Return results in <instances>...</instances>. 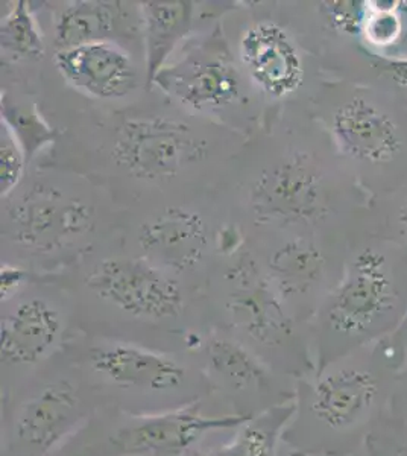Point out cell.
Returning <instances> with one entry per match:
<instances>
[{
    "label": "cell",
    "mask_w": 407,
    "mask_h": 456,
    "mask_svg": "<svg viewBox=\"0 0 407 456\" xmlns=\"http://www.w3.org/2000/svg\"><path fill=\"white\" fill-rule=\"evenodd\" d=\"M191 354L212 387L213 400L228 414L251 420L295 400L298 380L277 373L219 329L199 335Z\"/></svg>",
    "instance_id": "obj_6"
},
{
    "label": "cell",
    "mask_w": 407,
    "mask_h": 456,
    "mask_svg": "<svg viewBox=\"0 0 407 456\" xmlns=\"http://www.w3.org/2000/svg\"><path fill=\"white\" fill-rule=\"evenodd\" d=\"M295 403L281 404L245 421L238 429L198 456H279Z\"/></svg>",
    "instance_id": "obj_20"
},
{
    "label": "cell",
    "mask_w": 407,
    "mask_h": 456,
    "mask_svg": "<svg viewBox=\"0 0 407 456\" xmlns=\"http://www.w3.org/2000/svg\"><path fill=\"white\" fill-rule=\"evenodd\" d=\"M331 130L340 150L371 163H389L402 151L397 125L385 111L356 96L336 110Z\"/></svg>",
    "instance_id": "obj_17"
},
{
    "label": "cell",
    "mask_w": 407,
    "mask_h": 456,
    "mask_svg": "<svg viewBox=\"0 0 407 456\" xmlns=\"http://www.w3.org/2000/svg\"><path fill=\"white\" fill-rule=\"evenodd\" d=\"M11 238L25 248L51 253L88 233L94 208L57 187L34 184L6 210Z\"/></svg>",
    "instance_id": "obj_11"
},
{
    "label": "cell",
    "mask_w": 407,
    "mask_h": 456,
    "mask_svg": "<svg viewBox=\"0 0 407 456\" xmlns=\"http://www.w3.org/2000/svg\"><path fill=\"white\" fill-rule=\"evenodd\" d=\"M230 289L224 300L227 332L247 346L271 369L288 378H307L316 371L314 359L298 347L295 322L268 275L256 262H242L227 273Z\"/></svg>",
    "instance_id": "obj_5"
},
{
    "label": "cell",
    "mask_w": 407,
    "mask_h": 456,
    "mask_svg": "<svg viewBox=\"0 0 407 456\" xmlns=\"http://www.w3.org/2000/svg\"><path fill=\"white\" fill-rule=\"evenodd\" d=\"M208 145L191 126L167 118H137L119 125L111 159L143 182L172 180L187 167L201 163Z\"/></svg>",
    "instance_id": "obj_9"
},
{
    "label": "cell",
    "mask_w": 407,
    "mask_h": 456,
    "mask_svg": "<svg viewBox=\"0 0 407 456\" xmlns=\"http://www.w3.org/2000/svg\"><path fill=\"white\" fill-rule=\"evenodd\" d=\"M139 5L146 53V86H152L176 45L191 31L193 4L183 0H151Z\"/></svg>",
    "instance_id": "obj_18"
},
{
    "label": "cell",
    "mask_w": 407,
    "mask_h": 456,
    "mask_svg": "<svg viewBox=\"0 0 407 456\" xmlns=\"http://www.w3.org/2000/svg\"><path fill=\"white\" fill-rule=\"evenodd\" d=\"M376 68L382 69V72L387 73L402 87H407V58H379Z\"/></svg>",
    "instance_id": "obj_30"
},
{
    "label": "cell",
    "mask_w": 407,
    "mask_h": 456,
    "mask_svg": "<svg viewBox=\"0 0 407 456\" xmlns=\"http://www.w3.org/2000/svg\"><path fill=\"white\" fill-rule=\"evenodd\" d=\"M365 446L374 456H407V426L400 423V429L392 432L377 425Z\"/></svg>",
    "instance_id": "obj_27"
},
{
    "label": "cell",
    "mask_w": 407,
    "mask_h": 456,
    "mask_svg": "<svg viewBox=\"0 0 407 456\" xmlns=\"http://www.w3.org/2000/svg\"><path fill=\"white\" fill-rule=\"evenodd\" d=\"M2 53L12 60H37L45 53L40 27L31 14L29 4L17 0L0 25Z\"/></svg>",
    "instance_id": "obj_22"
},
{
    "label": "cell",
    "mask_w": 407,
    "mask_h": 456,
    "mask_svg": "<svg viewBox=\"0 0 407 456\" xmlns=\"http://www.w3.org/2000/svg\"><path fill=\"white\" fill-rule=\"evenodd\" d=\"M239 53L254 83L273 98L292 94L303 84L305 69L298 49L273 21L249 28L240 38Z\"/></svg>",
    "instance_id": "obj_15"
},
{
    "label": "cell",
    "mask_w": 407,
    "mask_h": 456,
    "mask_svg": "<svg viewBox=\"0 0 407 456\" xmlns=\"http://www.w3.org/2000/svg\"><path fill=\"white\" fill-rule=\"evenodd\" d=\"M321 11L331 27L348 36L363 32L370 14V2L363 0H327L321 2Z\"/></svg>",
    "instance_id": "obj_26"
},
{
    "label": "cell",
    "mask_w": 407,
    "mask_h": 456,
    "mask_svg": "<svg viewBox=\"0 0 407 456\" xmlns=\"http://www.w3.org/2000/svg\"><path fill=\"white\" fill-rule=\"evenodd\" d=\"M245 421L215 400L150 415L102 406L52 456H198L208 449L206 443L230 436Z\"/></svg>",
    "instance_id": "obj_4"
},
{
    "label": "cell",
    "mask_w": 407,
    "mask_h": 456,
    "mask_svg": "<svg viewBox=\"0 0 407 456\" xmlns=\"http://www.w3.org/2000/svg\"><path fill=\"white\" fill-rule=\"evenodd\" d=\"M249 206L257 223L288 227L312 224L327 215L324 178L309 156L295 154L262 172Z\"/></svg>",
    "instance_id": "obj_12"
},
{
    "label": "cell",
    "mask_w": 407,
    "mask_h": 456,
    "mask_svg": "<svg viewBox=\"0 0 407 456\" xmlns=\"http://www.w3.org/2000/svg\"><path fill=\"white\" fill-rule=\"evenodd\" d=\"M66 352L103 406L131 414H165L213 399L212 387L191 353L109 338Z\"/></svg>",
    "instance_id": "obj_2"
},
{
    "label": "cell",
    "mask_w": 407,
    "mask_h": 456,
    "mask_svg": "<svg viewBox=\"0 0 407 456\" xmlns=\"http://www.w3.org/2000/svg\"><path fill=\"white\" fill-rule=\"evenodd\" d=\"M324 259L320 249L305 240H295L273 253L268 277L286 303L305 294L320 281Z\"/></svg>",
    "instance_id": "obj_21"
},
{
    "label": "cell",
    "mask_w": 407,
    "mask_h": 456,
    "mask_svg": "<svg viewBox=\"0 0 407 456\" xmlns=\"http://www.w3.org/2000/svg\"><path fill=\"white\" fill-rule=\"evenodd\" d=\"M398 376L344 356L299 379L284 446L305 455H354L380 423Z\"/></svg>",
    "instance_id": "obj_1"
},
{
    "label": "cell",
    "mask_w": 407,
    "mask_h": 456,
    "mask_svg": "<svg viewBox=\"0 0 407 456\" xmlns=\"http://www.w3.org/2000/svg\"><path fill=\"white\" fill-rule=\"evenodd\" d=\"M85 286L107 306L137 322H174L186 314L180 281L143 257L102 260L87 275Z\"/></svg>",
    "instance_id": "obj_7"
},
{
    "label": "cell",
    "mask_w": 407,
    "mask_h": 456,
    "mask_svg": "<svg viewBox=\"0 0 407 456\" xmlns=\"http://www.w3.org/2000/svg\"><path fill=\"white\" fill-rule=\"evenodd\" d=\"M289 456H313V455H305V453H301V452H292Z\"/></svg>",
    "instance_id": "obj_32"
},
{
    "label": "cell",
    "mask_w": 407,
    "mask_h": 456,
    "mask_svg": "<svg viewBox=\"0 0 407 456\" xmlns=\"http://www.w3.org/2000/svg\"><path fill=\"white\" fill-rule=\"evenodd\" d=\"M2 122L16 135L26 159L53 139V131L45 124L36 109L2 104Z\"/></svg>",
    "instance_id": "obj_23"
},
{
    "label": "cell",
    "mask_w": 407,
    "mask_h": 456,
    "mask_svg": "<svg viewBox=\"0 0 407 456\" xmlns=\"http://www.w3.org/2000/svg\"><path fill=\"white\" fill-rule=\"evenodd\" d=\"M397 303V288L387 271L385 256L374 249H363L324 314L327 333L344 341L342 358L348 353V342L361 341L376 332L395 312Z\"/></svg>",
    "instance_id": "obj_10"
},
{
    "label": "cell",
    "mask_w": 407,
    "mask_h": 456,
    "mask_svg": "<svg viewBox=\"0 0 407 456\" xmlns=\"http://www.w3.org/2000/svg\"><path fill=\"white\" fill-rule=\"evenodd\" d=\"M124 5L122 2L81 0L66 6L55 20L57 51L88 43H113L114 37L124 32Z\"/></svg>",
    "instance_id": "obj_19"
},
{
    "label": "cell",
    "mask_w": 407,
    "mask_h": 456,
    "mask_svg": "<svg viewBox=\"0 0 407 456\" xmlns=\"http://www.w3.org/2000/svg\"><path fill=\"white\" fill-rule=\"evenodd\" d=\"M389 408L402 415L403 419H400L403 420L402 425L407 426V371H403L394 385L391 399H389Z\"/></svg>",
    "instance_id": "obj_29"
},
{
    "label": "cell",
    "mask_w": 407,
    "mask_h": 456,
    "mask_svg": "<svg viewBox=\"0 0 407 456\" xmlns=\"http://www.w3.org/2000/svg\"><path fill=\"white\" fill-rule=\"evenodd\" d=\"M402 2H392L389 6H383L380 2H370V14L366 19V40L374 46H391L397 42L403 31V21L397 14Z\"/></svg>",
    "instance_id": "obj_24"
},
{
    "label": "cell",
    "mask_w": 407,
    "mask_h": 456,
    "mask_svg": "<svg viewBox=\"0 0 407 456\" xmlns=\"http://www.w3.org/2000/svg\"><path fill=\"white\" fill-rule=\"evenodd\" d=\"M68 322L45 297L16 301L0 322V395L14 393L66 348Z\"/></svg>",
    "instance_id": "obj_8"
},
{
    "label": "cell",
    "mask_w": 407,
    "mask_h": 456,
    "mask_svg": "<svg viewBox=\"0 0 407 456\" xmlns=\"http://www.w3.org/2000/svg\"><path fill=\"white\" fill-rule=\"evenodd\" d=\"M102 400L66 348L25 384L2 397V456H52Z\"/></svg>",
    "instance_id": "obj_3"
},
{
    "label": "cell",
    "mask_w": 407,
    "mask_h": 456,
    "mask_svg": "<svg viewBox=\"0 0 407 456\" xmlns=\"http://www.w3.org/2000/svg\"><path fill=\"white\" fill-rule=\"evenodd\" d=\"M143 259L167 273L181 274L201 262L208 245L206 221L183 208H169L140 227Z\"/></svg>",
    "instance_id": "obj_16"
},
{
    "label": "cell",
    "mask_w": 407,
    "mask_h": 456,
    "mask_svg": "<svg viewBox=\"0 0 407 456\" xmlns=\"http://www.w3.org/2000/svg\"><path fill=\"white\" fill-rule=\"evenodd\" d=\"M398 224H400V227H402L403 234H406L407 236V201L404 202L402 208H400V213H398Z\"/></svg>",
    "instance_id": "obj_31"
},
{
    "label": "cell",
    "mask_w": 407,
    "mask_h": 456,
    "mask_svg": "<svg viewBox=\"0 0 407 456\" xmlns=\"http://www.w3.org/2000/svg\"><path fill=\"white\" fill-rule=\"evenodd\" d=\"M55 66L70 86L94 98H124L137 86L134 64L116 43H88L57 51Z\"/></svg>",
    "instance_id": "obj_14"
},
{
    "label": "cell",
    "mask_w": 407,
    "mask_h": 456,
    "mask_svg": "<svg viewBox=\"0 0 407 456\" xmlns=\"http://www.w3.org/2000/svg\"><path fill=\"white\" fill-rule=\"evenodd\" d=\"M154 84L170 98L198 111L227 107L240 96V75L225 46L202 47L189 53L166 66Z\"/></svg>",
    "instance_id": "obj_13"
},
{
    "label": "cell",
    "mask_w": 407,
    "mask_h": 456,
    "mask_svg": "<svg viewBox=\"0 0 407 456\" xmlns=\"http://www.w3.org/2000/svg\"><path fill=\"white\" fill-rule=\"evenodd\" d=\"M26 154L12 131L2 122L0 134V189L2 198L8 197L20 183L25 172Z\"/></svg>",
    "instance_id": "obj_25"
},
{
    "label": "cell",
    "mask_w": 407,
    "mask_h": 456,
    "mask_svg": "<svg viewBox=\"0 0 407 456\" xmlns=\"http://www.w3.org/2000/svg\"><path fill=\"white\" fill-rule=\"evenodd\" d=\"M26 281V273L19 266L4 265L0 270V296L2 303H10L16 298L17 294L23 288Z\"/></svg>",
    "instance_id": "obj_28"
}]
</instances>
